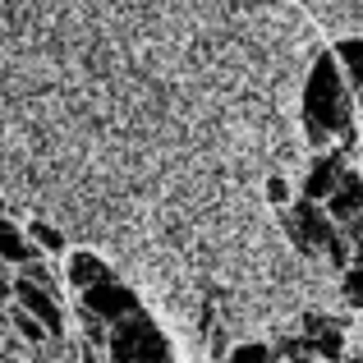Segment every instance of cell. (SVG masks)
Wrapping results in <instances>:
<instances>
[{
    "mask_svg": "<svg viewBox=\"0 0 363 363\" xmlns=\"http://www.w3.org/2000/svg\"><path fill=\"white\" fill-rule=\"evenodd\" d=\"M303 124L318 143L354 129V97H350V83L340 74L336 55H318L308 79H303Z\"/></svg>",
    "mask_w": 363,
    "mask_h": 363,
    "instance_id": "cell-1",
    "label": "cell"
},
{
    "mask_svg": "<svg viewBox=\"0 0 363 363\" xmlns=\"http://www.w3.org/2000/svg\"><path fill=\"white\" fill-rule=\"evenodd\" d=\"M106 350L116 359H170V340L152 327L147 313H124V318L111 322V336H106Z\"/></svg>",
    "mask_w": 363,
    "mask_h": 363,
    "instance_id": "cell-2",
    "label": "cell"
},
{
    "mask_svg": "<svg viewBox=\"0 0 363 363\" xmlns=\"http://www.w3.org/2000/svg\"><path fill=\"white\" fill-rule=\"evenodd\" d=\"M285 230H290L294 248H303V253H313V248H327V257L336 267H345V244H340L336 225H331V216L318 212V203H299L290 216H285Z\"/></svg>",
    "mask_w": 363,
    "mask_h": 363,
    "instance_id": "cell-3",
    "label": "cell"
},
{
    "mask_svg": "<svg viewBox=\"0 0 363 363\" xmlns=\"http://www.w3.org/2000/svg\"><path fill=\"white\" fill-rule=\"evenodd\" d=\"M83 303H88V313L92 318H101V322H116L124 318V313H133L138 308V294L129 290V285H120L116 276H97V281H88L83 285Z\"/></svg>",
    "mask_w": 363,
    "mask_h": 363,
    "instance_id": "cell-4",
    "label": "cell"
},
{
    "mask_svg": "<svg viewBox=\"0 0 363 363\" xmlns=\"http://www.w3.org/2000/svg\"><path fill=\"white\" fill-rule=\"evenodd\" d=\"M9 290L18 294V308H28L46 331H51V336H60V331H65V313H60V303L51 299V290H46V285H37V281H28V276H23V281L9 285Z\"/></svg>",
    "mask_w": 363,
    "mask_h": 363,
    "instance_id": "cell-5",
    "label": "cell"
},
{
    "mask_svg": "<svg viewBox=\"0 0 363 363\" xmlns=\"http://www.w3.org/2000/svg\"><path fill=\"white\" fill-rule=\"evenodd\" d=\"M359 207H363V179L354 170H340L336 184H331V194H327V216L331 221H354Z\"/></svg>",
    "mask_w": 363,
    "mask_h": 363,
    "instance_id": "cell-6",
    "label": "cell"
},
{
    "mask_svg": "<svg viewBox=\"0 0 363 363\" xmlns=\"http://www.w3.org/2000/svg\"><path fill=\"white\" fill-rule=\"evenodd\" d=\"M336 65L345 74V83L359 92V106H363V37H345L336 46Z\"/></svg>",
    "mask_w": 363,
    "mask_h": 363,
    "instance_id": "cell-7",
    "label": "cell"
},
{
    "mask_svg": "<svg viewBox=\"0 0 363 363\" xmlns=\"http://www.w3.org/2000/svg\"><path fill=\"white\" fill-rule=\"evenodd\" d=\"M37 257V244L23 240L9 221H0V262H33Z\"/></svg>",
    "mask_w": 363,
    "mask_h": 363,
    "instance_id": "cell-8",
    "label": "cell"
},
{
    "mask_svg": "<svg viewBox=\"0 0 363 363\" xmlns=\"http://www.w3.org/2000/svg\"><path fill=\"white\" fill-rule=\"evenodd\" d=\"M106 272H111V267L101 262L97 253H74L69 257V285H74V290H83L88 281H97V276H106Z\"/></svg>",
    "mask_w": 363,
    "mask_h": 363,
    "instance_id": "cell-9",
    "label": "cell"
},
{
    "mask_svg": "<svg viewBox=\"0 0 363 363\" xmlns=\"http://www.w3.org/2000/svg\"><path fill=\"white\" fill-rule=\"evenodd\" d=\"M336 175H340V161H336V157L318 161V166H313V175H308V184H303V194H308L313 203H318V198H327L331 184H336Z\"/></svg>",
    "mask_w": 363,
    "mask_h": 363,
    "instance_id": "cell-10",
    "label": "cell"
},
{
    "mask_svg": "<svg viewBox=\"0 0 363 363\" xmlns=\"http://www.w3.org/2000/svg\"><path fill=\"white\" fill-rule=\"evenodd\" d=\"M9 318H14L18 336H28V340H33V345H37V340L46 336V327H42V322H37V318H33V313H28V308H14V313H9Z\"/></svg>",
    "mask_w": 363,
    "mask_h": 363,
    "instance_id": "cell-11",
    "label": "cell"
},
{
    "mask_svg": "<svg viewBox=\"0 0 363 363\" xmlns=\"http://www.w3.org/2000/svg\"><path fill=\"white\" fill-rule=\"evenodd\" d=\"M345 299H350V303H359V308H363V257H359V262H354V267L345 272Z\"/></svg>",
    "mask_w": 363,
    "mask_h": 363,
    "instance_id": "cell-12",
    "label": "cell"
},
{
    "mask_svg": "<svg viewBox=\"0 0 363 363\" xmlns=\"http://www.w3.org/2000/svg\"><path fill=\"white\" fill-rule=\"evenodd\" d=\"M33 235H37V244H46V248H65V235L51 230V225H33Z\"/></svg>",
    "mask_w": 363,
    "mask_h": 363,
    "instance_id": "cell-13",
    "label": "cell"
},
{
    "mask_svg": "<svg viewBox=\"0 0 363 363\" xmlns=\"http://www.w3.org/2000/svg\"><path fill=\"white\" fill-rule=\"evenodd\" d=\"M235 359H272V345H235Z\"/></svg>",
    "mask_w": 363,
    "mask_h": 363,
    "instance_id": "cell-14",
    "label": "cell"
},
{
    "mask_svg": "<svg viewBox=\"0 0 363 363\" xmlns=\"http://www.w3.org/2000/svg\"><path fill=\"white\" fill-rule=\"evenodd\" d=\"M267 194H272V203H281V198H285V184H281V179H272V184H267Z\"/></svg>",
    "mask_w": 363,
    "mask_h": 363,
    "instance_id": "cell-15",
    "label": "cell"
},
{
    "mask_svg": "<svg viewBox=\"0 0 363 363\" xmlns=\"http://www.w3.org/2000/svg\"><path fill=\"white\" fill-rule=\"evenodd\" d=\"M5 294H9V276L0 272V299H5Z\"/></svg>",
    "mask_w": 363,
    "mask_h": 363,
    "instance_id": "cell-16",
    "label": "cell"
}]
</instances>
